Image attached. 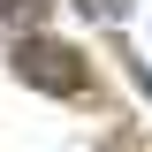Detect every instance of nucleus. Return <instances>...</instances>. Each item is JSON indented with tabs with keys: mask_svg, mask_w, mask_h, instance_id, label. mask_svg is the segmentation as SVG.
<instances>
[{
	"mask_svg": "<svg viewBox=\"0 0 152 152\" xmlns=\"http://www.w3.org/2000/svg\"><path fill=\"white\" fill-rule=\"evenodd\" d=\"M8 69H15L31 91H46V99H76L84 84H91V69H84V53H76V46L38 38V31H23V46H8Z\"/></svg>",
	"mask_w": 152,
	"mask_h": 152,
	"instance_id": "1",
	"label": "nucleus"
},
{
	"mask_svg": "<svg viewBox=\"0 0 152 152\" xmlns=\"http://www.w3.org/2000/svg\"><path fill=\"white\" fill-rule=\"evenodd\" d=\"M46 15H53V0H0V23L8 31H38Z\"/></svg>",
	"mask_w": 152,
	"mask_h": 152,
	"instance_id": "2",
	"label": "nucleus"
},
{
	"mask_svg": "<svg viewBox=\"0 0 152 152\" xmlns=\"http://www.w3.org/2000/svg\"><path fill=\"white\" fill-rule=\"evenodd\" d=\"M76 8H84V15H107V23H114V15H129V0H76Z\"/></svg>",
	"mask_w": 152,
	"mask_h": 152,
	"instance_id": "3",
	"label": "nucleus"
}]
</instances>
